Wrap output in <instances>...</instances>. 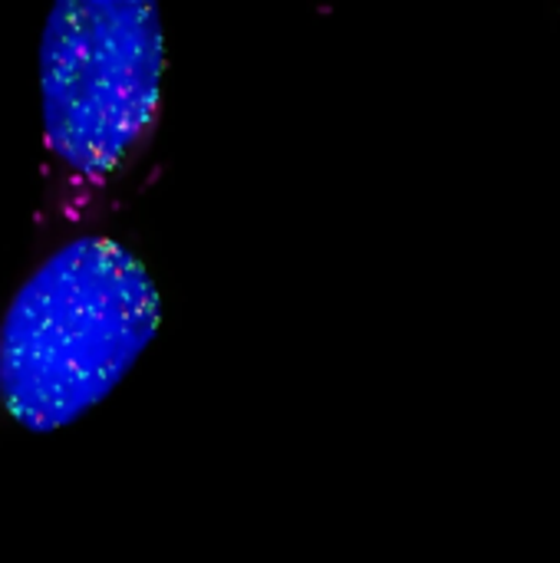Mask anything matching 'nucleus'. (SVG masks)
I'll return each mask as SVG.
<instances>
[{"label": "nucleus", "instance_id": "nucleus-1", "mask_svg": "<svg viewBox=\"0 0 560 563\" xmlns=\"http://www.w3.org/2000/svg\"><path fill=\"white\" fill-rule=\"evenodd\" d=\"M158 323L155 280L125 244H59L0 320V406L30 432L76 422L122 383Z\"/></svg>", "mask_w": 560, "mask_h": 563}, {"label": "nucleus", "instance_id": "nucleus-2", "mask_svg": "<svg viewBox=\"0 0 560 563\" xmlns=\"http://www.w3.org/2000/svg\"><path fill=\"white\" fill-rule=\"evenodd\" d=\"M165 40L142 0H59L40 40L46 205L76 221L152 142Z\"/></svg>", "mask_w": 560, "mask_h": 563}]
</instances>
